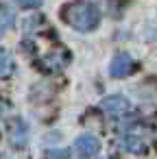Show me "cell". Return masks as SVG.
Segmentation results:
<instances>
[{
	"instance_id": "cell-4",
	"label": "cell",
	"mask_w": 157,
	"mask_h": 159,
	"mask_svg": "<svg viewBox=\"0 0 157 159\" xmlns=\"http://www.w3.org/2000/svg\"><path fill=\"white\" fill-rule=\"evenodd\" d=\"M150 146V139H148V133L144 129H133L127 133V148L135 155H144Z\"/></svg>"
},
{
	"instance_id": "cell-2",
	"label": "cell",
	"mask_w": 157,
	"mask_h": 159,
	"mask_svg": "<svg viewBox=\"0 0 157 159\" xmlns=\"http://www.w3.org/2000/svg\"><path fill=\"white\" fill-rule=\"evenodd\" d=\"M68 63H70V52H68L66 48L57 46V48H53V50L39 61V68H42L44 72H48V74H55V72H61Z\"/></svg>"
},
{
	"instance_id": "cell-10",
	"label": "cell",
	"mask_w": 157,
	"mask_h": 159,
	"mask_svg": "<svg viewBox=\"0 0 157 159\" xmlns=\"http://www.w3.org/2000/svg\"><path fill=\"white\" fill-rule=\"evenodd\" d=\"M50 159H68V150H48Z\"/></svg>"
},
{
	"instance_id": "cell-8",
	"label": "cell",
	"mask_w": 157,
	"mask_h": 159,
	"mask_svg": "<svg viewBox=\"0 0 157 159\" xmlns=\"http://www.w3.org/2000/svg\"><path fill=\"white\" fill-rule=\"evenodd\" d=\"M13 70H16V63H13L11 55H9L7 50H0V79L9 76Z\"/></svg>"
},
{
	"instance_id": "cell-3",
	"label": "cell",
	"mask_w": 157,
	"mask_h": 159,
	"mask_svg": "<svg viewBox=\"0 0 157 159\" xmlns=\"http://www.w3.org/2000/svg\"><path fill=\"white\" fill-rule=\"evenodd\" d=\"M135 68H137V63H135V59H133L131 55L118 52V55L111 59L109 74H111L113 79H127V76H131V74L135 72Z\"/></svg>"
},
{
	"instance_id": "cell-12",
	"label": "cell",
	"mask_w": 157,
	"mask_h": 159,
	"mask_svg": "<svg viewBox=\"0 0 157 159\" xmlns=\"http://www.w3.org/2000/svg\"><path fill=\"white\" fill-rule=\"evenodd\" d=\"M0 159H7V157H5V155H0Z\"/></svg>"
},
{
	"instance_id": "cell-1",
	"label": "cell",
	"mask_w": 157,
	"mask_h": 159,
	"mask_svg": "<svg viewBox=\"0 0 157 159\" xmlns=\"http://www.w3.org/2000/svg\"><path fill=\"white\" fill-rule=\"evenodd\" d=\"M61 20L72 26L74 31H81V33H90L98 26L100 22V11L96 5L87 2V0H74V2H68L63 5L61 9Z\"/></svg>"
},
{
	"instance_id": "cell-6",
	"label": "cell",
	"mask_w": 157,
	"mask_h": 159,
	"mask_svg": "<svg viewBox=\"0 0 157 159\" xmlns=\"http://www.w3.org/2000/svg\"><path fill=\"white\" fill-rule=\"evenodd\" d=\"M74 146H76V152L81 157H94L98 152V148H100V142L94 135H81Z\"/></svg>"
},
{
	"instance_id": "cell-5",
	"label": "cell",
	"mask_w": 157,
	"mask_h": 159,
	"mask_svg": "<svg viewBox=\"0 0 157 159\" xmlns=\"http://www.w3.org/2000/svg\"><path fill=\"white\" fill-rule=\"evenodd\" d=\"M100 109L109 116V118H122L129 111V100L124 96H107L100 102Z\"/></svg>"
},
{
	"instance_id": "cell-9",
	"label": "cell",
	"mask_w": 157,
	"mask_h": 159,
	"mask_svg": "<svg viewBox=\"0 0 157 159\" xmlns=\"http://www.w3.org/2000/svg\"><path fill=\"white\" fill-rule=\"evenodd\" d=\"M18 5L22 9H37L42 5V0H18Z\"/></svg>"
},
{
	"instance_id": "cell-11",
	"label": "cell",
	"mask_w": 157,
	"mask_h": 159,
	"mask_svg": "<svg viewBox=\"0 0 157 159\" xmlns=\"http://www.w3.org/2000/svg\"><path fill=\"white\" fill-rule=\"evenodd\" d=\"M5 111H9V102L7 100H0V116H2Z\"/></svg>"
},
{
	"instance_id": "cell-7",
	"label": "cell",
	"mask_w": 157,
	"mask_h": 159,
	"mask_svg": "<svg viewBox=\"0 0 157 159\" xmlns=\"http://www.w3.org/2000/svg\"><path fill=\"white\" fill-rule=\"evenodd\" d=\"M13 24V11L7 5H0V37H2Z\"/></svg>"
}]
</instances>
